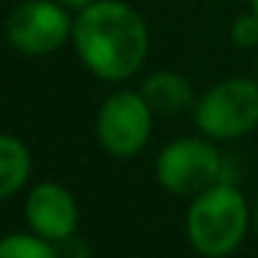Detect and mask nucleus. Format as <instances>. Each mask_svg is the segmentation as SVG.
I'll use <instances>...</instances> for the list:
<instances>
[{
	"label": "nucleus",
	"instance_id": "nucleus-4",
	"mask_svg": "<svg viewBox=\"0 0 258 258\" xmlns=\"http://www.w3.org/2000/svg\"><path fill=\"white\" fill-rule=\"evenodd\" d=\"M217 145L203 134L175 136L156 156V183L175 197H195L225 180V156Z\"/></svg>",
	"mask_w": 258,
	"mask_h": 258
},
{
	"label": "nucleus",
	"instance_id": "nucleus-16",
	"mask_svg": "<svg viewBox=\"0 0 258 258\" xmlns=\"http://www.w3.org/2000/svg\"><path fill=\"white\" fill-rule=\"evenodd\" d=\"M255 78H258V50H255Z\"/></svg>",
	"mask_w": 258,
	"mask_h": 258
},
{
	"label": "nucleus",
	"instance_id": "nucleus-10",
	"mask_svg": "<svg viewBox=\"0 0 258 258\" xmlns=\"http://www.w3.org/2000/svg\"><path fill=\"white\" fill-rule=\"evenodd\" d=\"M0 258H56V244L36 233H12L0 239Z\"/></svg>",
	"mask_w": 258,
	"mask_h": 258
},
{
	"label": "nucleus",
	"instance_id": "nucleus-11",
	"mask_svg": "<svg viewBox=\"0 0 258 258\" xmlns=\"http://www.w3.org/2000/svg\"><path fill=\"white\" fill-rule=\"evenodd\" d=\"M228 39L236 50L241 53H255L258 50V14L252 9L236 14L228 28Z\"/></svg>",
	"mask_w": 258,
	"mask_h": 258
},
{
	"label": "nucleus",
	"instance_id": "nucleus-5",
	"mask_svg": "<svg viewBox=\"0 0 258 258\" xmlns=\"http://www.w3.org/2000/svg\"><path fill=\"white\" fill-rule=\"evenodd\" d=\"M156 111L142 92L117 89L100 103L95 117V136L114 158H134L150 145Z\"/></svg>",
	"mask_w": 258,
	"mask_h": 258
},
{
	"label": "nucleus",
	"instance_id": "nucleus-15",
	"mask_svg": "<svg viewBox=\"0 0 258 258\" xmlns=\"http://www.w3.org/2000/svg\"><path fill=\"white\" fill-rule=\"evenodd\" d=\"M250 9H252V12L258 14V0H250Z\"/></svg>",
	"mask_w": 258,
	"mask_h": 258
},
{
	"label": "nucleus",
	"instance_id": "nucleus-13",
	"mask_svg": "<svg viewBox=\"0 0 258 258\" xmlns=\"http://www.w3.org/2000/svg\"><path fill=\"white\" fill-rule=\"evenodd\" d=\"M58 3H61L64 9H70V12H75V14H78L81 9H86L89 3H95V0H58Z\"/></svg>",
	"mask_w": 258,
	"mask_h": 258
},
{
	"label": "nucleus",
	"instance_id": "nucleus-6",
	"mask_svg": "<svg viewBox=\"0 0 258 258\" xmlns=\"http://www.w3.org/2000/svg\"><path fill=\"white\" fill-rule=\"evenodd\" d=\"M73 12L58 0H25L9 14V45L23 56H53L73 39Z\"/></svg>",
	"mask_w": 258,
	"mask_h": 258
},
{
	"label": "nucleus",
	"instance_id": "nucleus-1",
	"mask_svg": "<svg viewBox=\"0 0 258 258\" xmlns=\"http://www.w3.org/2000/svg\"><path fill=\"white\" fill-rule=\"evenodd\" d=\"M73 47L95 78L125 84L150 56V28L128 0H95L75 14Z\"/></svg>",
	"mask_w": 258,
	"mask_h": 258
},
{
	"label": "nucleus",
	"instance_id": "nucleus-2",
	"mask_svg": "<svg viewBox=\"0 0 258 258\" xmlns=\"http://www.w3.org/2000/svg\"><path fill=\"white\" fill-rule=\"evenodd\" d=\"M186 239L203 258H228L244 244L252 228V208L233 180H219L206 191L189 197Z\"/></svg>",
	"mask_w": 258,
	"mask_h": 258
},
{
	"label": "nucleus",
	"instance_id": "nucleus-14",
	"mask_svg": "<svg viewBox=\"0 0 258 258\" xmlns=\"http://www.w3.org/2000/svg\"><path fill=\"white\" fill-rule=\"evenodd\" d=\"M252 233H255V239H258V197H255V203H252Z\"/></svg>",
	"mask_w": 258,
	"mask_h": 258
},
{
	"label": "nucleus",
	"instance_id": "nucleus-8",
	"mask_svg": "<svg viewBox=\"0 0 258 258\" xmlns=\"http://www.w3.org/2000/svg\"><path fill=\"white\" fill-rule=\"evenodd\" d=\"M139 92L150 103L156 117H180L191 111L197 100L191 81L178 70H153L150 75H145Z\"/></svg>",
	"mask_w": 258,
	"mask_h": 258
},
{
	"label": "nucleus",
	"instance_id": "nucleus-9",
	"mask_svg": "<svg viewBox=\"0 0 258 258\" xmlns=\"http://www.w3.org/2000/svg\"><path fill=\"white\" fill-rule=\"evenodd\" d=\"M31 175V150L23 139L0 134V200L17 195Z\"/></svg>",
	"mask_w": 258,
	"mask_h": 258
},
{
	"label": "nucleus",
	"instance_id": "nucleus-3",
	"mask_svg": "<svg viewBox=\"0 0 258 258\" xmlns=\"http://www.w3.org/2000/svg\"><path fill=\"white\" fill-rule=\"evenodd\" d=\"M195 131L214 142H236L258 128V78L230 75L200 92L191 108Z\"/></svg>",
	"mask_w": 258,
	"mask_h": 258
},
{
	"label": "nucleus",
	"instance_id": "nucleus-7",
	"mask_svg": "<svg viewBox=\"0 0 258 258\" xmlns=\"http://www.w3.org/2000/svg\"><path fill=\"white\" fill-rule=\"evenodd\" d=\"M25 219L31 233L56 244L78 230L81 211L67 186L45 180V183H36L25 197Z\"/></svg>",
	"mask_w": 258,
	"mask_h": 258
},
{
	"label": "nucleus",
	"instance_id": "nucleus-12",
	"mask_svg": "<svg viewBox=\"0 0 258 258\" xmlns=\"http://www.w3.org/2000/svg\"><path fill=\"white\" fill-rule=\"evenodd\" d=\"M92 250L81 236H70V239L56 241V258H89Z\"/></svg>",
	"mask_w": 258,
	"mask_h": 258
}]
</instances>
